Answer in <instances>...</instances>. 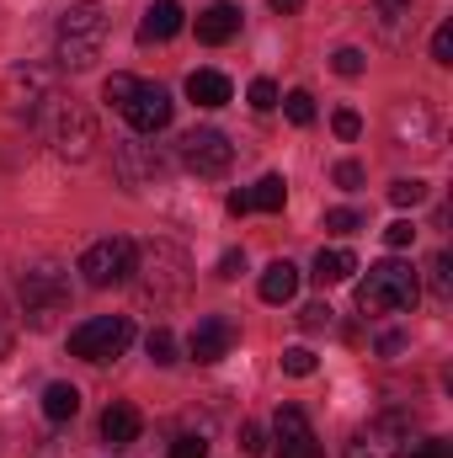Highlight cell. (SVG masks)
<instances>
[{"instance_id":"obj_4","label":"cell","mask_w":453,"mask_h":458,"mask_svg":"<svg viewBox=\"0 0 453 458\" xmlns=\"http://www.w3.org/2000/svg\"><path fill=\"white\" fill-rule=\"evenodd\" d=\"M102 43H107V11L97 0L86 5H70L59 16V70H91L102 59Z\"/></svg>"},{"instance_id":"obj_41","label":"cell","mask_w":453,"mask_h":458,"mask_svg":"<svg viewBox=\"0 0 453 458\" xmlns=\"http://www.w3.org/2000/svg\"><path fill=\"white\" fill-rule=\"evenodd\" d=\"M240 272H245V250H225V256H219V277H225V283H235Z\"/></svg>"},{"instance_id":"obj_21","label":"cell","mask_w":453,"mask_h":458,"mask_svg":"<svg viewBox=\"0 0 453 458\" xmlns=\"http://www.w3.org/2000/svg\"><path fill=\"white\" fill-rule=\"evenodd\" d=\"M245 203H251V214H283V203H288V182H283V176H261V182L245 192Z\"/></svg>"},{"instance_id":"obj_10","label":"cell","mask_w":453,"mask_h":458,"mask_svg":"<svg viewBox=\"0 0 453 458\" xmlns=\"http://www.w3.org/2000/svg\"><path fill=\"white\" fill-rule=\"evenodd\" d=\"M182 165L198 171V176H225L229 165H235V144L219 128H192L182 139Z\"/></svg>"},{"instance_id":"obj_17","label":"cell","mask_w":453,"mask_h":458,"mask_svg":"<svg viewBox=\"0 0 453 458\" xmlns=\"http://www.w3.org/2000/svg\"><path fill=\"white\" fill-rule=\"evenodd\" d=\"M187 97H192L198 107L214 113V107H225L229 102V81L219 75V70H192V75H187Z\"/></svg>"},{"instance_id":"obj_44","label":"cell","mask_w":453,"mask_h":458,"mask_svg":"<svg viewBox=\"0 0 453 458\" xmlns=\"http://www.w3.org/2000/svg\"><path fill=\"white\" fill-rule=\"evenodd\" d=\"M400 346H406V342H400V336H395V331H389V336H379V352H389V357H395V352H400Z\"/></svg>"},{"instance_id":"obj_20","label":"cell","mask_w":453,"mask_h":458,"mask_svg":"<svg viewBox=\"0 0 453 458\" xmlns=\"http://www.w3.org/2000/svg\"><path fill=\"white\" fill-rule=\"evenodd\" d=\"M352 272H357V256L337 245V250H321V256H315V272H310V277H315L321 288H337V283H346Z\"/></svg>"},{"instance_id":"obj_27","label":"cell","mask_w":453,"mask_h":458,"mask_svg":"<svg viewBox=\"0 0 453 458\" xmlns=\"http://www.w3.org/2000/svg\"><path fill=\"white\" fill-rule=\"evenodd\" d=\"M283 373H288V378H310V373H315V352H310V346H288V352H283Z\"/></svg>"},{"instance_id":"obj_38","label":"cell","mask_w":453,"mask_h":458,"mask_svg":"<svg viewBox=\"0 0 453 458\" xmlns=\"http://www.w3.org/2000/svg\"><path fill=\"white\" fill-rule=\"evenodd\" d=\"M337 187L341 192H357V187H363V165H357V160H341L337 165Z\"/></svg>"},{"instance_id":"obj_1","label":"cell","mask_w":453,"mask_h":458,"mask_svg":"<svg viewBox=\"0 0 453 458\" xmlns=\"http://www.w3.org/2000/svg\"><path fill=\"white\" fill-rule=\"evenodd\" d=\"M128 283L139 288L144 304L166 310V304H182V299H187V288H192V261H187V250H182L176 240H150L144 250H133V277H128Z\"/></svg>"},{"instance_id":"obj_28","label":"cell","mask_w":453,"mask_h":458,"mask_svg":"<svg viewBox=\"0 0 453 458\" xmlns=\"http://www.w3.org/2000/svg\"><path fill=\"white\" fill-rule=\"evenodd\" d=\"M400 458H453V443L449 437H422V443H411Z\"/></svg>"},{"instance_id":"obj_29","label":"cell","mask_w":453,"mask_h":458,"mask_svg":"<svg viewBox=\"0 0 453 458\" xmlns=\"http://www.w3.org/2000/svg\"><path fill=\"white\" fill-rule=\"evenodd\" d=\"M278 102H283V97H278V86H272L267 75H261V81H251V107H256V113H272Z\"/></svg>"},{"instance_id":"obj_19","label":"cell","mask_w":453,"mask_h":458,"mask_svg":"<svg viewBox=\"0 0 453 458\" xmlns=\"http://www.w3.org/2000/svg\"><path fill=\"white\" fill-rule=\"evenodd\" d=\"M102 437H107L113 448H128V443L139 437V411H133V405H123V400L107 405V411H102Z\"/></svg>"},{"instance_id":"obj_14","label":"cell","mask_w":453,"mask_h":458,"mask_svg":"<svg viewBox=\"0 0 453 458\" xmlns=\"http://www.w3.org/2000/svg\"><path fill=\"white\" fill-rule=\"evenodd\" d=\"M176 32H182V5L176 0H155L144 11V21H139V43H166Z\"/></svg>"},{"instance_id":"obj_35","label":"cell","mask_w":453,"mask_h":458,"mask_svg":"<svg viewBox=\"0 0 453 458\" xmlns=\"http://www.w3.org/2000/svg\"><path fill=\"white\" fill-rule=\"evenodd\" d=\"M432 59H438V64H453V21H443V27L432 32Z\"/></svg>"},{"instance_id":"obj_33","label":"cell","mask_w":453,"mask_h":458,"mask_svg":"<svg viewBox=\"0 0 453 458\" xmlns=\"http://www.w3.org/2000/svg\"><path fill=\"white\" fill-rule=\"evenodd\" d=\"M299 326H304V331H326V326H331V304H304V310H299Z\"/></svg>"},{"instance_id":"obj_25","label":"cell","mask_w":453,"mask_h":458,"mask_svg":"<svg viewBox=\"0 0 453 458\" xmlns=\"http://www.w3.org/2000/svg\"><path fill=\"white\" fill-rule=\"evenodd\" d=\"M283 113H288L294 128H310V123H315V97H310V91H288V97H283Z\"/></svg>"},{"instance_id":"obj_37","label":"cell","mask_w":453,"mask_h":458,"mask_svg":"<svg viewBox=\"0 0 453 458\" xmlns=\"http://www.w3.org/2000/svg\"><path fill=\"white\" fill-rule=\"evenodd\" d=\"M331 128H337V139H357V133H363V117L352 113V107H341V113L331 117Z\"/></svg>"},{"instance_id":"obj_45","label":"cell","mask_w":453,"mask_h":458,"mask_svg":"<svg viewBox=\"0 0 453 458\" xmlns=\"http://www.w3.org/2000/svg\"><path fill=\"white\" fill-rule=\"evenodd\" d=\"M267 5H272V11H283V16H294V11H299L304 0H267Z\"/></svg>"},{"instance_id":"obj_40","label":"cell","mask_w":453,"mask_h":458,"mask_svg":"<svg viewBox=\"0 0 453 458\" xmlns=\"http://www.w3.org/2000/svg\"><path fill=\"white\" fill-rule=\"evenodd\" d=\"M411 5H416V0H379V16H384V27L395 32V21H400V16H411Z\"/></svg>"},{"instance_id":"obj_9","label":"cell","mask_w":453,"mask_h":458,"mask_svg":"<svg viewBox=\"0 0 453 458\" xmlns=\"http://www.w3.org/2000/svg\"><path fill=\"white\" fill-rule=\"evenodd\" d=\"M406 437H411V416H373L346 443V458H400L406 454Z\"/></svg>"},{"instance_id":"obj_39","label":"cell","mask_w":453,"mask_h":458,"mask_svg":"<svg viewBox=\"0 0 453 458\" xmlns=\"http://www.w3.org/2000/svg\"><path fill=\"white\" fill-rule=\"evenodd\" d=\"M357 225H363V219H357L352 208H331V214H326V229H331V234H352Z\"/></svg>"},{"instance_id":"obj_18","label":"cell","mask_w":453,"mask_h":458,"mask_svg":"<svg viewBox=\"0 0 453 458\" xmlns=\"http://www.w3.org/2000/svg\"><path fill=\"white\" fill-rule=\"evenodd\" d=\"M299 293V267L294 261H272L267 272H261V299L267 304H288Z\"/></svg>"},{"instance_id":"obj_15","label":"cell","mask_w":453,"mask_h":458,"mask_svg":"<svg viewBox=\"0 0 453 458\" xmlns=\"http://www.w3.org/2000/svg\"><path fill=\"white\" fill-rule=\"evenodd\" d=\"M240 32V5H209V11H198V43H229Z\"/></svg>"},{"instance_id":"obj_34","label":"cell","mask_w":453,"mask_h":458,"mask_svg":"<svg viewBox=\"0 0 453 458\" xmlns=\"http://www.w3.org/2000/svg\"><path fill=\"white\" fill-rule=\"evenodd\" d=\"M171 458H209V443H203L198 432H187V437L171 443Z\"/></svg>"},{"instance_id":"obj_32","label":"cell","mask_w":453,"mask_h":458,"mask_svg":"<svg viewBox=\"0 0 453 458\" xmlns=\"http://www.w3.org/2000/svg\"><path fill=\"white\" fill-rule=\"evenodd\" d=\"M133 86H139V81H133V75H113V81H107V86H102V97H107V102H113L117 113H123V102H128V97H133Z\"/></svg>"},{"instance_id":"obj_13","label":"cell","mask_w":453,"mask_h":458,"mask_svg":"<svg viewBox=\"0 0 453 458\" xmlns=\"http://www.w3.org/2000/svg\"><path fill=\"white\" fill-rule=\"evenodd\" d=\"M229 346H235V326H229L225 315H203L192 326V336H187V357L209 368V362H225Z\"/></svg>"},{"instance_id":"obj_22","label":"cell","mask_w":453,"mask_h":458,"mask_svg":"<svg viewBox=\"0 0 453 458\" xmlns=\"http://www.w3.org/2000/svg\"><path fill=\"white\" fill-rule=\"evenodd\" d=\"M75 411H81V389L75 384H48L43 389V416L48 421H75Z\"/></svg>"},{"instance_id":"obj_36","label":"cell","mask_w":453,"mask_h":458,"mask_svg":"<svg viewBox=\"0 0 453 458\" xmlns=\"http://www.w3.org/2000/svg\"><path fill=\"white\" fill-rule=\"evenodd\" d=\"M411 240H416V229H411V219H395V225L384 229V245H389V250H406Z\"/></svg>"},{"instance_id":"obj_11","label":"cell","mask_w":453,"mask_h":458,"mask_svg":"<svg viewBox=\"0 0 453 458\" xmlns=\"http://www.w3.org/2000/svg\"><path fill=\"white\" fill-rule=\"evenodd\" d=\"M267 448H278V458H321V437H315V427L299 405H278Z\"/></svg>"},{"instance_id":"obj_16","label":"cell","mask_w":453,"mask_h":458,"mask_svg":"<svg viewBox=\"0 0 453 458\" xmlns=\"http://www.w3.org/2000/svg\"><path fill=\"white\" fill-rule=\"evenodd\" d=\"M117 171L128 187H139V182L160 176V155H150V144H117Z\"/></svg>"},{"instance_id":"obj_24","label":"cell","mask_w":453,"mask_h":458,"mask_svg":"<svg viewBox=\"0 0 453 458\" xmlns=\"http://www.w3.org/2000/svg\"><path fill=\"white\" fill-rule=\"evenodd\" d=\"M389 203H395V208H416V203H427V182H416V176L389 182Z\"/></svg>"},{"instance_id":"obj_43","label":"cell","mask_w":453,"mask_h":458,"mask_svg":"<svg viewBox=\"0 0 453 458\" xmlns=\"http://www.w3.org/2000/svg\"><path fill=\"white\" fill-rule=\"evenodd\" d=\"M229 214L240 219V214H251V203H245V192H229Z\"/></svg>"},{"instance_id":"obj_5","label":"cell","mask_w":453,"mask_h":458,"mask_svg":"<svg viewBox=\"0 0 453 458\" xmlns=\"http://www.w3.org/2000/svg\"><path fill=\"white\" fill-rule=\"evenodd\" d=\"M21 320L32 326V331H54L59 326V315L70 310V277L59 272V267H32L27 277H21Z\"/></svg>"},{"instance_id":"obj_12","label":"cell","mask_w":453,"mask_h":458,"mask_svg":"<svg viewBox=\"0 0 453 458\" xmlns=\"http://www.w3.org/2000/svg\"><path fill=\"white\" fill-rule=\"evenodd\" d=\"M171 113H176V102L166 97V86H150V81H139L133 97L123 102V117H128L133 133H160L171 123Z\"/></svg>"},{"instance_id":"obj_31","label":"cell","mask_w":453,"mask_h":458,"mask_svg":"<svg viewBox=\"0 0 453 458\" xmlns=\"http://www.w3.org/2000/svg\"><path fill=\"white\" fill-rule=\"evenodd\" d=\"M331 64H337V75L357 81V75H363V48H337V54H331Z\"/></svg>"},{"instance_id":"obj_7","label":"cell","mask_w":453,"mask_h":458,"mask_svg":"<svg viewBox=\"0 0 453 458\" xmlns=\"http://www.w3.org/2000/svg\"><path fill=\"white\" fill-rule=\"evenodd\" d=\"M133 240H123V234H107V240H97V245H86L81 250V277L91 283V288H117V283H128L133 277Z\"/></svg>"},{"instance_id":"obj_2","label":"cell","mask_w":453,"mask_h":458,"mask_svg":"<svg viewBox=\"0 0 453 458\" xmlns=\"http://www.w3.org/2000/svg\"><path fill=\"white\" fill-rule=\"evenodd\" d=\"M38 128H43V139H48V149L59 155V160H91L97 155V117H91V107H81L75 97H64V91H54L48 102H43V113L32 117Z\"/></svg>"},{"instance_id":"obj_8","label":"cell","mask_w":453,"mask_h":458,"mask_svg":"<svg viewBox=\"0 0 453 458\" xmlns=\"http://www.w3.org/2000/svg\"><path fill=\"white\" fill-rule=\"evenodd\" d=\"M54 91H59V81H54L48 64H16V70H5V86H0L5 107L16 117H38Z\"/></svg>"},{"instance_id":"obj_42","label":"cell","mask_w":453,"mask_h":458,"mask_svg":"<svg viewBox=\"0 0 453 458\" xmlns=\"http://www.w3.org/2000/svg\"><path fill=\"white\" fill-rule=\"evenodd\" d=\"M11 342H16V320H11V304L0 299V357L11 352Z\"/></svg>"},{"instance_id":"obj_26","label":"cell","mask_w":453,"mask_h":458,"mask_svg":"<svg viewBox=\"0 0 453 458\" xmlns=\"http://www.w3.org/2000/svg\"><path fill=\"white\" fill-rule=\"evenodd\" d=\"M144 346H150V362H155V368H171V362H176V336H171L166 326H155Z\"/></svg>"},{"instance_id":"obj_6","label":"cell","mask_w":453,"mask_h":458,"mask_svg":"<svg viewBox=\"0 0 453 458\" xmlns=\"http://www.w3.org/2000/svg\"><path fill=\"white\" fill-rule=\"evenodd\" d=\"M128 342H133V320L128 315H97V320L70 331V352L81 362H113V357L128 352Z\"/></svg>"},{"instance_id":"obj_23","label":"cell","mask_w":453,"mask_h":458,"mask_svg":"<svg viewBox=\"0 0 453 458\" xmlns=\"http://www.w3.org/2000/svg\"><path fill=\"white\" fill-rule=\"evenodd\" d=\"M427 283H432V293H438L443 304L453 299V256H449V250H438V256H432V267H427Z\"/></svg>"},{"instance_id":"obj_3","label":"cell","mask_w":453,"mask_h":458,"mask_svg":"<svg viewBox=\"0 0 453 458\" xmlns=\"http://www.w3.org/2000/svg\"><path fill=\"white\" fill-rule=\"evenodd\" d=\"M422 299V277L406 261H379L357 283V310L363 315H411Z\"/></svg>"},{"instance_id":"obj_30","label":"cell","mask_w":453,"mask_h":458,"mask_svg":"<svg viewBox=\"0 0 453 458\" xmlns=\"http://www.w3.org/2000/svg\"><path fill=\"white\" fill-rule=\"evenodd\" d=\"M240 454H245V458H261V454H267V432H261L256 421H245V427H240Z\"/></svg>"}]
</instances>
